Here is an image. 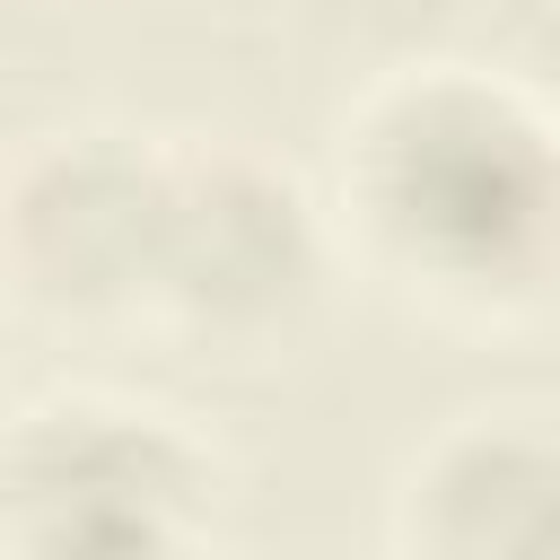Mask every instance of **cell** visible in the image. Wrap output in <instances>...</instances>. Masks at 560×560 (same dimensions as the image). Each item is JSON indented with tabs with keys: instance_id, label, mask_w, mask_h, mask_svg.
Returning a JSON list of instances; mask_svg holds the SVG:
<instances>
[{
	"instance_id": "obj_8",
	"label": "cell",
	"mask_w": 560,
	"mask_h": 560,
	"mask_svg": "<svg viewBox=\"0 0 560 560\" xmlns=\"http://www.w3.org/2000/svg\"><path fill=\"white\" fill-rule=\"evenodd\" d=\"M9 324H18V315H9V298H0V350H9Z\"/></svg>"
},
{
	"instance_id": "obj_1",
	"label": "cell",
	"mask_w": 560,
	"mask_h": 560,
	"mask_svg": "<svg viewBox=\"0 0 560 560\" xmlns=\"http://www.w3.org/2000/svg\"><path fill=\"white\" fill-rule=\"evenodd\" d=\"M315 201L341 280L446 332H525L560 271L551 96L481 52L429 44L359 70L332 105Z\"/></svg>"
},
{
	"instance_id": "obj_2",
	"label": "cell",
	"mask_w": 560,
	"mask_h": 560,
	"mask_svg": "<svg viewBox=\"0 0 560 560\" xmlns=\"http://www.w3.org/2000/svg\"><path fill=\"white\" fill-rule=\"evenodd\" d=\"M332 289H341V254L315 175L280 166L254 140L166 131V210H158L140 332L219 368H262L315 332Z\"/></svg>"
},
{
	"instance_id": "obj_3",
	"label": "cell",
	"mask_w": 560,
	"mask_h": 560,
	"mask_svg": "<svg viewBox=\"0 0 560 560\" xmlns=\"http://www.w3.org/2000/svg\"><path fill=\"white\" fill-rule=\"evenodd\" d=\"M228 516V446L166 394L52 376L0 411V551L149 542L201 551Z\"/></svg>"
},
{
	"instance_id": "obj_6",
	"label": "cell",
	"mask_w": 560,
	"mask_h": 560,
	"mask_svg": "<svg viewBox=\"0 0 560 560\" xmlns=\"http://www.w3.org/2000/svg\"><path fill=\"white\" fill-rule=\"evenodd\" d=\"M280 9L298 18V35L315 52L350 61V79L385 70L402 52H429L438 26H446V0H280Z\"/></svg>"
},
{
	"instance_id": "obj_4",
	"label": "cell",
	"mask_w": 560,
	"mask_h": 560,
	"mask_svg": "<svg viewBox=\"0 0 560 560\" xmlns=\"http://www.w3.org/2000/svg\"><path fill=\"white\" fill-rule=\"evenodd\" d=\"M166 210V131L52 122L0 149V298L44 332H140Z\"/></svg>"
},
{
	"instance_id": "obj_7",
	"label": "cell",
	"mask_w": 560,
	"mask_h": 560,
	"mask_svg": "<svg viewBox=\"0 0 560 560\" xmlns=\"http://www.w3.org/2000/svg\"><path fill=\"white\" fill-rule=\"evenodd\" d=\"M0 560H201V551H149V542H26Z\"/></svg>"
},
{
	"instance_id": "obj_5",
	"label": "cell",
	"mask_w": 560,
	"mask_h": 560,
	"mask_svg": "<svg viewBox=\"0 0 560 560\" xmlns=\"http://www.w3.org/2000/svg\"><path fill=\"white\" fill-rule=\"evenodd\" d=\"M394 560H560V429L542 394L464 402L385 481Z\"/></svg>"
},
{
	"instance_id": "obj_9",
	"label": "cell",
	"mask_w": 560,
	"mask_h": 560,
	"mask_svg": "<svg viewBox=\"0 0 560 560\" xmlns=\"http://www.w3.org/2000/svg\"><path fill=\"white\" fill-rule=\"evenodd\" d=\"M376 560H394V551H376Z\"/></svg>"
}]
</instances>
